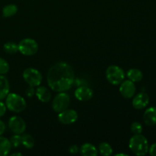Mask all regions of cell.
Returning a JSON list of instances; mask_svg holds the SVG:
<instances>
[{"label": "cell", "instance_id": "30bf717a", "mask_svg": "<svg viewBox=\"0 0 156 156\" xmlns=\"http://www.w3.org/2000/svg\"><path fill=\"white\" fill-rule=\"evenodd\" d=\"M136 85L133 82L130 80H123L120 84L119 91L121 95L125 98H132L136 94Z\"/></svg>", "mask_w": 156, "mask_h": 156}, {"label": "cell", "instance_id": "4dcf8cb0", "mask_svg": "<svg viewBox=\"0 0 156 156\" xmlns=\"http://www.w3.org/2000/svg\"><path fill=\"white\" fill-rule=\"evenodd\" d=\"M5 131V125L4 122L0 120V136L2 135Z\"/></svg>", "mask_w": 156, "mask_h": 156}, {"label": "cell", "instance_id": "8992f818", "mask_svg": "<svg viewBox=\"0 0 156 156\" xmlns=\"http://www.w3.org/2000/svg\"><path fill=\"white\" fill-rule=\"evenodd\" d=\"M23 79L26 83L32 87H38L42 82V75L34 68H27L23 73Z\"/></svg>", "mask_w": 156, "mask_h": 156}, {"label": "cell", "instance_id": "9c48e42d", "mask_svg": "<svg viewBox=\"0 0 156 156\" xmlns=\"http://www.w3.org/2000/svg\"><path fill=\"white\" fill-rule=\"evenodd\" d=\"M78 113L73 109L66 108L64 111H61L58 114V120L61 123L65 125L73 124L78 120Z\"/></svg>", "mask_w": 156, "mask_h": 156}, {"label": "cell", "instance_id": "277c9868", "mask_svg": "<svg viewBox=\"0 0 156 156\" xmlns=\"http://www.w3.org/2000/svg\"><path fill=\"white\" fill-rule=\"evenodd\" d=\"M106 79L111 85H118L124 80L125 73L123 69L116 65L108 66L106 70Z\"/></svg>", "mask_w": 156, "mask_h": 156}, {"label": "cell", "instance_id": "f546056e", "mask_svg": "<svg viewBox=\"0 0 156 156\" xmlns=\"http://www.w3.org/2000/svg\"><path fill=\"white\" fill-rule=\"evenodd\" d=\"M79 151V148L77 145H73L69 149V152L71 154H76Z\"/></svg>", "mask_w": 156, "mask_h": 156}, {"label": "cell", "instance_id": "83f0119b", "mask_svg": "<svg viewBox=\"0 0 156 156\" xmlns=\"http://www.w3.org/2000/svg\"><path fill=\"white\" fill-rule=\"evenodd\" d=\"M6 110H7V108H6L5 104L0 101V117H3L5 114Z\"/></svg>", "mask_w": 156, "mask_h": 156}, {"label": "cell", "instance_id": "d6a6232c", "mask_svg": "<svg viewBox=\"0 0 156 156\" xmlns=\"http://www.w3.org/2000/svg\"><path fill=\"white\" fill-rule=\"evenodd\" d=\"M116 156H119V155H123V156H127V154L125 153H117L115 155Z\"/></svg>", "mask_w": 156, "mask_h": 156}, {"label": "cell", "instance_id": "7a4b0ae2", "mask_svg": "<svg viewBox=\"0 0 156 156\" xmlns=\"http://www.w3.org/2000/svg\"><path fill=\"white\" fill-rule=\"evenodd\" d=\"M129 148L134 155H145L149 152V142L142 133L134 134L129 140Z\"/></svg>", "mask_w": 156, "mask_h": 156}, {"label": "cell", "instance_id": "9a60e30c", "mask_svg": "<svg viewBox=\"0 0 156 156\" xmlns=\"http://www.w3.org/2000/svg\"><path fill=\"white\" fill-rule=\"evenodd\" d=\"M10 85L9 80L4 75H0V101L6 98L9 93Z\"/></svg>", "mask_w": 156, "mask_h": 156}, {"label": "cell", "instance_id": "ac0fdd59", "mask_svg": "<svg viewBox=\"0 0 156 156\" xmlns=\"http://www.w3.org/2000/svg\"><path fill=\"white\" fill-rule=\"evenodd\" d=\"M126 76H127L129 80L132 81L135 83V82H140L143 79V74L141 70H140L139 69L133 68L128 70L127 73H126Z\"/></svg>", "mask_w": 156, "mask_h": 156}, {"label": "cell", "instance_id": "52a82bcc", "mask_svg": "<svg viewBox=\"0 0 156 156\" xmlns=\"http://www.w3.org/2000/svg\"><path fill=\"white\" fill-rule=\"evenodd\" d=\"M70 105V97L66 91L59 92L53 98L52 102V107L55 112L59 113L64 111Z\"/></svg>", "mask_w": 156, "mask_h": 156}, {"label": "cell", "instance_id": "2e32d148", "mask_svg": "<svg viewBox=\"0 0 156 156\" xmlns=\"http://www.w3.org/2000/svg\"><path fill=\"white\" fill-rule=\"evenodd\" d=\"M81 155L83 156H96L98 155V151L94 145L91 143H85L79 149Z\"/></svg>", "mask_w": 156, "mask_h": 156}, {"label": "cell", "instance_id": "d6986e66", "mask_svg": "<svg viewBox=\"0 0 156 156\" xmlns=\"http://www.w3.org/2000/svg\"><path fill=\"white\" fill-rule=\"evenodd\" d=\"M18 6L14 4H9L2 9V15L5 18H10L14 16L18 12Z\"/></svg>", "mask_w": 156, "mask_h": 156}, {"label": "cell", "instance_id": "e0dca14e", "mask_svg": "<svg viewBox=\"0 0 156 156\" xmlns=\"http://www.w3.org/2000/svg\"><path fill=\"white\" fill-rule=\"evenodd\" d=\"M12 148L10 140L0 136V156H6L9 154Z\"/></svg>", "mask_w": 156, "mask_h": 156}, {"label": "cell", "instance_id": "1f68e13d", "mask_svg": "<svg viewBox=\"0 0 156 156\" xmlns=\"http://www.w3.org/2000/svg\"><path fill=\"white\" fill-rule=\"evenodd\" d=\"M11 155H12V156H15V155H19V156H21V155H22V154L19 153V152H15V153L11 154Z\"/></svg>", "mask_w": 156, "mask_h": 156}, {"label": "cell", "instance_id": "603a6c76", "mask_svg": "<svg viewBox=\"0 0 156 156\" xmlns=\"http://www.w3.org/2000/svg\"><path fill=\"white\" fill-rule=\"evenodd\" d=\"M10 143L12 147L18 148L21 145V135L20 134H15L10 138Z\"/></svg>", "mask_w": 156, "mask_h": 156}, {"label": "cell", "instance_id": "6da1fadb", "mask_svg": "<svg viewBox=\"0 0 156 156\" xmlns=\"http://www.w3.org/2000/svg\"><path fill=\"white\" fill-rule=\"evenodd\" d=\"M75 73L70 65L59 62L50 67L47 75L49 87L56 92L66 91L74 83Z\"/></svg>", "mask_w": 156, "mask_h": 156}, {"label": "cell", "instance_id": "8fae6325", "mask_svg": "<svg viewBox=\"0 0 156 156\" xmlns=\"http://www.w3.org/2000/svg\"><path fill=\"white\" fill-rule=\"evenodd\" d=\"M93 94H94V92H93L92 89L89 88L88 85L78 87L74 92L76 98L80 101H89L90 99L92 98Z\"/></svg>", "mask_w": 156, "mask_h": 156}, {"label": "cell", "instance_id": "ba28073f", "mask_svg": "<svg viewBox=\"0 0 156 156\" xmlns=\"http://www.w3.org/2000/svg\"><path fill=\"white\" fill-rule=\"evenodd\" d=\"M9 127L13 133L23 134L26 129V123L19 116H13L9 120Z\"/></svg>", "mask_w": 156, "mask_h": 156}, {"label": "cell", "instance_id": "4fadbf2b", "mask_svg": "<svg viewBox=\"0 0 156 156\" xmlns=\"http://www.w3.org/2000/svg\"><path fill=\"white\" fill-rule=\"evenodd\" d=\"M143 121L148 126L156 125V107H150L145 111L143 114Z\"/></svg>", "mask_w": 156, "mask_h": 156}, {"label": "cell", "instance_id": "ffe728a7", "mask_svg": "<svg viewBox=\"0 0 156 156\" xmlns=\"http://www.w3.org/2000/svg\"><path fill=\"white\" fill-rule=\"evenodd\" d=\"M21 145L26 149H32L34 146V139L30 134L23 133V135H21Z\"/></svg>", "mask_w": 156, "mask_h": 156}, {"label": "cell", "instance_id": "5bb4252c", "mask_svg": "<svg viewBox=\"0 0 156 156\" xmlns=\"http://www.w3.org/2000/svg\"><path fill=\"white\" fill-rule=\"evenodd\" d=\"M37 98L40 101L43 103H48L51 100V93L50 90L45 86H38L35 91Z\"/></svg>", "mask_w": 156, "mask_h": 156}, {"label": "cell", "instance_id": "3957f363", "mask_svg": "<svg viewBox=\"0 0 156 156\" xmlns=\"http://www.w3.org/2000/svg\"><path fill=\"white\" fill-rule=\"evenodd\" d=\"M5 104L7 109L14 113H21L27 108V103L24 98L15 93H9Z\"/></svg>", "mask_w": 156, "mask_h": 156}, {"label": "cell", "instance_id": "7c38bea8", "mask_svg": "<svg viewBox=\"0 0 156 156\" xmlns=\"http://www.w3.org/2000/svg\"><path fill=\"white\" fill-rule=\"evenodd\" d=\"M132 105L135 109L142 110L148 106L149 103V96L146 92H140L133 96Z\"/></svg>", "mask_w": 156, "mask_h": 156}, {"label": "cell", "instance_id": "7402d4cb", "mask_svg": "<svg viewBox=\"0 0 156 156\" xmlns=\"http://www.w3.org/2000/svg\"><path fill=\"white\" fill-rule=\"evenodd\" d=\"M4 50L9 54H15L17 52H18V45L14 42H9L5 43L3 46Z\"/></svg>", "mask_w": 156, "mask_h": 156}, {"label": "cell", "instance_id": "d4e9b609", "mask_svg": "<svg viewBox=\"0 0 156 156\" xmlns=\"http://www.w3.org/2000/svg\"><path fill=\"white\" fill-rule=\"evenodd\" d=\"M143 126L140 122H133L130 126V130L133 134H141L143 132Z\"/></svg>", "mask_w": 156, "mask_h": 156}, {"label": "cell", "instance_id": "cb8c5ba5", "mask_svg": "<svg viewBox=\"0 0 156 156\" xmlns=\"http://www.w3.org/2000/svg\"><path fill=\"white\" fill-rule=\"evenodd\" d=\"M9 69L10 67L7 61L0 57V75H5L9 73Z\"/></svg>", "mask_w": 156, "mask_h": 156}, {"label": "cell", "instance_id": "44dd1931", "mask_svg": "<svg viewBox=\"0 0 156 156\" xmlns=\"http://www.w3.org/2000/svg\"><path fill=\"white\" fill-rule=\"evenodd\" d=\"M98 151L101 155L104 156H110L113 154V149L108 143H101L99 144Z\"/></svg>", "mask_w": 156, "mask_h": 156}, {"label": "cell", "instance_id": "f1b7e54d", "mask_svg": "<svg viewBox=\"0 0 156 156\" xmlns=\"http://www.w3.org/2000/svg\"><path fill=\"white\" fill-rule=\"evenodd\" d=\"M149 155L152 156H156V143H153L151 146L149 148Z\"/></svg>", "mask_w": 156, "mask_h": 156}, {"label": "cell", "instance_id": "5b68a950", "mask_svg": "<svg viewBox=\"0 0 156 156\" xmlns=\"http://www.w3.org/2000/svg\"><path fill=\"white\" fill-rule=\"evenodd\" d=\"M18 52L24 56H33L38 51V44L36 41L31 38H24L19 42Z\"/></svg>", "mask_w": 156, "mask_h": 156}, {"label": "cell", "instance_id": "484cf974", "mask_svg": "<svg viewBox=\"0 0 156 156\" xmlns=\"http://www.w3.org/2000/svg\"><path fill=\"white\" fill-rule=\"evenodd\" d=\"M73 85L77 87L85 86V85H88V82L83 79H75Z\"/></svg>", "mask_w": 156, "mask_h": 156}, {"label": "cell", "instance_id": "4316f807", "mask_svg": "<svg viewBox=\"0 0 156 156\" xmlns=\"http://www.w3.org/2000/svg\"><path fill=\"white\" fill-rule=\"evenodd\" d=\"M35 91H35L34 89V87H32L29 85V86L26 88L25 94L28 98H32L35 94Z\"/></svg>", "mask_w": 156, "mask_h": 156}]
</instances>
